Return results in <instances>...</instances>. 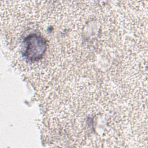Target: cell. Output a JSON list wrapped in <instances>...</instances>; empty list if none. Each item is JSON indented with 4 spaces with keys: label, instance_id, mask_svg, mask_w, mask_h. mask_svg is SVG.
<instances>
[{
    "label": "cell",
    "instance_id": "cell-1",
    "mask_svg": "<svg viewBox=\"0 0 148 148\" xmlns=\"http://www.w3.org/2000/svg\"><path fill=\"white\" fill-rule=\"evenodd\" d=\"M25 49L23 55L31 61H36L40 59L46 49L45 39L36 34L28 35L24 40Z\"/></svg>",
    "mask_w": 148,
    "mask_h": 148
}]
</instances>
